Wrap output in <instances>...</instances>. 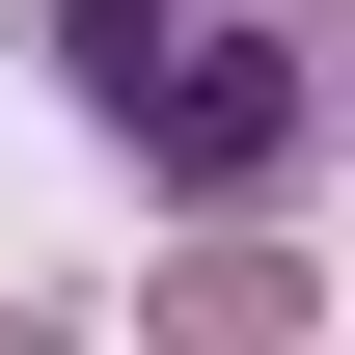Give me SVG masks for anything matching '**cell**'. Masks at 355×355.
<instances>
[{"label":"cell","mask_w":355,"mask_h":355,"mask_svg":"<svg viewBox=\"0 0 355 355\" xmlns=\"http://www.w3.org/2000/svg\"><path fill=\"white\" fill-rule=\"evenodd\" d=\"M28 55L83 83V137H137L164 191H301L328 164V55H355V0H28Z\"/></svg>","instance_id":"cell-1"},{"label":"cell","mask_w":355,"mask_h":355,"mask_svg":"<svg viewBox=\"0 0 355 355\" xmlns=\"http://www.w3.org/2000/svg\"><path fill=\"white\" fill-rule=\"evenodd\" d=\"M164 328H191V355H301V273H273V246H191Z\"/></svg>","instance_id":"cell-2"},{"label":"cell","mask_w":355,"mask_h":355,"mask_svg":"<svg viewBox=\"0 0 355 355\" xmlns=\"http://www.w3.org/2000/svg\"><path fill=\"white\" fill-rule=\"evenodd\" d=\"M0 355H55V301H0Z\"/></svg>","instance_id":"cell-3"}]
</instances>
